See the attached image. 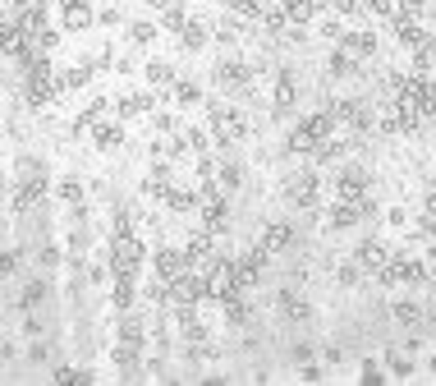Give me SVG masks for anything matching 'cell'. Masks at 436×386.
<instances>
[{"label": "cell", "instance_id": "obj_1", "mask_svg": "<svg viewBox=\"0 0 436 386\" xmlns=\"http://www.w3.org/2000/svg\"><path fill=\"white\" fill-rule=\"evenodd\" d=\"M207 115H211V129H216V143H239L243 129H248L243 110H234V106H216V101H211Z\"/></svg>", "mask_w": 436, "mask_h": 386}, {"label": "cell", "instance_id": "obj_2", "mask_svg": "<svg viewBox=\"0 0 436 386\" xmlns=\"http://www.w3.org/2000/svg\"><path fill=\"white\" fill-rule=\"evenodd\" d=\"M138 267H142V244L133 239V235H115V244H110V272L133 276Z\"/></svg>", "mask_w": 436, "mask_h": 386}, {"label": "cell", "instance_id": "obj_3", "mask_svg": "<svg viewBox=\"0 0 436 386\" xmlns=\"http://www.w3.org/2000/svg\"><path fill=\"white\" fill-rule=\"evenodd\" d=\"M382 281L386 285H418V281H427V262H418V258H391L382 267Z\"/></svg>", "mask_w": 436, "mask_h": 386}, {"label": "cell", "instance_id": "obj_4", "mask_svg": "<svg viewBox=\"0 0 436 386\" xmlns=\"http://www.w3.org/2000/svg\"><path fill=\"white\" fill-rule=\"evenodd\" d=\"M202 295H207V290H202V276H193V272H179L170 281V304L174 309H193Z\"/></svg>", "mask_w": 436, "mask_h": 386}, {"label": "cell", "instance_id": "obj_5", "mask_svg": "<svg viewBox=\"0 0 436 386\" xmlns=\"http://www.w3.org/2000/svg\"><path fill=\"white\" fill-rule=\"evenodd\" d=\"M331 115H336V124H349V129H368V124H372V110L363 106L359 97L336 101V106H331Z\"/></svg>", "mask_w": 436, "mask_h": 386}, {"label": "cell", "instance_id": "obj_6", "mask_svg": "<svg viewBox=\"0 0 436 386\" xmlns=\"http://www.w3.org/2000/svg\"><path fill=\"white\" fill-rule=\"evenodd\" d=\"M317 198H322V179H317L313 170L290 179V202H294V207H317Z\"/></svg>", "mask_w": 436, "mask_h": 386}, {"label": "cell", "instance_id": "obj_7", "mask_svg": "<svg viewBox=\"0 0 436 386\" xmlns=\"http://www.w3.org/2000/svg\"><path fill=\"white\" fill-rule=\"evenodd\" d=\"M363 193H368V175H363V170H354V165H349L345 175L336 179V198H340V202H359Z\"/></svg>", "mask_w": 436, "mask_h": 386}, {"label": "cell", "instance_id": "obj_8", "mask_svg": "<svg viewBox=\"0 0 436 386\" xmlns=\"http://www.w3.org/2000/svg\"><path fill=\"white\" fill-rule=\"evenodd\" d=\"M262 262H266V248H253V253H243L239 262H234V276H239V285L248 290V285H257V276H262Z\"/></svg>", "mask_w": 436, "mask_h": 386}, {"label": "cell", "instance_id": "obj_9", "mask_svg": "<svg viewBox=\"0 0 436 386\" xmlns=\"http://www.w3.org/2000/svg\"><path fill=\"white\" fill-rule=\"evenodd\" d=\"M202 221H207L211 230H220V225H225V193H220V188H202Z\"/></svg>", "mask_w": 436, "mask_h": 386}, {"label": "cell", "instance_id": "obj_10", "mask_svg": "<svg viewBox=\"0 0 436 386\" xmlns=\"http://www.w3.org/2000/svg\"><path fill=\"white\" fill-rule=\"evenodd\" d=\"M391 258H395V253L386 248L382 239H368V244L359 248V262H363V272H377V276H382V267L391 262Z\"/></svg>", "mask_w": 436, "mask_h": 386}, {"label": "cell", "instance_id": "obj_11", "mask_svg": "<svg viewBox=\"0 0 436 386\" xmlns=\"http://www.w3.org/2000/svg\"><path fill=\"white\" fill-rule=\"evenodd\" d=\"M179 272H188V253H179V248H161V253H156V276H161V281H174Z\"/></svg>", "mask_w": 436, "mask_h": 386}, {"label": "cell", "instance_id": "obj_12", "mask_svg": "<svg viewBox=\"0 0 436 386\" xmlns=\"http://www.w3.org/2000/svg\"><path fill=\"white\" fill-rule=\"evenodd\" d=\"M23 46H28V37H23V23H10V19H0V51H10V55H23Z\"/></svg>", "mask_w": 436, "mask_h": 386}, {"label": "cell", "instance_id": "obj_13", "mask_svg": "<svg viewBox=\"0 0 436 386\" xmlns=\"http://www.w3.org/2000/svg\"><path fill=\"white\" fill-rule=\"evenodd\" d=\"M216 78L225 83V88H243V83H253V69L243 65V60H225V65L216 69Z\"/></svg>", "mask_w": 436, "mask_h": 386}, {"label": "cell", "instance_id": "obj_14", "mask_svg": "<svg viewBox=\"0 0 436 386\" xmlns=\"http://www.w3.org/2000/svg\"><path fill=\"white\" fill-rule=\"evenodd\" d=\"M290 239H294V230H290V225H280V221L262 230V248H266V253H280V248H290Z\"/></svg>", "mask_w": 436, "mask_h": 386}, {"label": "cell", "instance_id": "obj_15", "mask_svg": "<svg viewBox=\"0 0 436 386\" xmlns=\"http://www.w3.org/2000/svg\"><path fill=\"white\" fill-rule=\"evenodd\" d=\"M340 46H345V51L354 55V60H368V55L377 51V37H372L368 28H363V33H349V37H345V42H340Z\"/></svg>", "mask_w": 436, "mask_h": 386}, {"label": "cell", "instance_id": "obj_16", "mask_svg": "<svg viewBox=\"0 0 436 386\" xmlns=\"http://www.w3.org/2000/svg\"><path fill=\"white\" fill-rule=\"evenodd\" d=\"M184 253H188V262H202V267H207L211 258H216V253H211V235H207V230H202V235H193Z\"/></svg>", "mask_w": 436, "mask_h": 386}, {"label": "cell", "instance_id": "obj_17", "mask_svg": "<svg viewBox=\"0 0 436 386\" xmlns=\"http://www.w3.org/2000/svg\"><path fill=\"white\" fill-rule=\"evenodd\" d=\"M42 188H46V179H42V175H33L28 184L19 188V198H14V207H19V211H28V207H33L37 198H42Z\"/></svg>", "mask_w": 436, "mask_h": 386}, {"label": "cell", "instance_id": "obj_18", "mask_svg": "<svg viewBox=\"0 0 436 386\" xmlns=\"http://www.w3.org/2000/svg\"><path fill=\"white\" fill-rule=\"evenodd\" d=\"M92 138H97V147H120L124 143V129H120V124L97 120V133H92Z\"/></svg>", "mask_w": 436, "mask_h": 386}, {"label": "cell", "instance_id": "obj_19", "mask_svg": "<svg viewBox=\"0 0 436 386\" xmlns=\"http://www.w3.org/2000/svg\"><path fill=\"white\" fill-rule=\"evenodd\" d=\"M87 23H92V10H87L83 0H74V5H65V28H87Z\"/></svg>", "mask_w": 436, "mask_h": 386}, {"label": "cell", "instance_id": "obj_20", "mask_svg": "<svg viewBox=\"0 0 436 386\" xmlns=\"http://www.w3.org/2000/svg\"><path fill=\"white\" fill-rule=\"evenodd\" d=\"M280 309L290 313V318H294V322H308V318H313V309H308V304H303V299H299V295H290V290H285V295H280Z\"/></svg>", "mask_w": 436, "mask_h": 386}, {"label": "cell", "instance_id": "obj_21", "mask_svg": "<svg viewBox=\"0 0 436 386\" xmlns=\"http://www.w3.org/2000/svg\"><path fill=\"white\" fill-rule=\"evenodd\" d=\"M391 313H395V322H404V327H418V322H423V309H418V304H409V299H400Z\"/></svg>", "mask_w": 436, "mask_h": 386}, {"label": "cell", "instance_id": "obj_22", "mask_svg": "<svg viewBox=\"0 0 436 386\" xmlns=\"http://www.w3.org/2000/svg\"><path fill=\"white\" fill-rule=\"evenodd\" d=\"M115 309L120 313L133 309V276H120V281H115Z\"/></svg>", "mask_w": 436, "mask_h": 386}, {"label": "cell", "instance_id": "obj_23", "mask_svg": "<svg viewBox=\"0 0 436 386\" xmlns=\"http://www.w3.org/2000/svg\"><path fill=\"white\" fill-rule=\"evenodd\" d=\"M142 110H152V97H147V92H129V97L120 101V115H142Z\"/></svg>", "mask_w": 436, "mask_h": 386}, {"label": "cell", "instance_id": "obj_24", "mask_svg": "<svg viewBox=\"0 0 436 386\" xmlns=\"http://www.w3.org/2000/svg\"><path fill=\"white\" fill-rule=\"evenodd\" d=\"M179 33H184V46H188V51H197V46L207 42V28H202V23H197V19H188L184 28H179Z\"/></svg>", "mask_w": 436, "mask_h": 386}, {"label": "cell", "instance_id": "obj_25", "mask_svg": "<svg viewBox=\"0 0 436 386\" xmlns=\"http://www.w3.org/2000/svg\"><path fill=\"white\" fill-rule=\"evenodd\" d=\"M354 69H359V60H354V55H349L345 46H340V51L331 55V74H340V78H345V74H354Z\"/></svg>", "mask_w": 436, "mask_h": 386}, {"label": "cell", "instance_id": "obj_26", "mask_svg": "<svg viewBox=\"0 0 436 386\" xmlns=\"http://www.w3.org/2000/svg\"><path fill=\"white\" fill-rule=\"evenodd\" d=\"M87 74H92V69H65V74H60V92L83 88V83H87Z\"/></svg>", "mask_w": 436, "mask_h": 386}, {"label": "cell", "instance_id": "obj_27", "mask_svg": "<svg viewBox=\"0 0 436 386\" xmlns=\"http://www.w3.org/2000/svg\"><path fill=\"white\" fill-rule=\"evenodd\" d=\"M184 23H188V14H184V5H179V0H174V5H165V28H170V33H179Z\"/></svg>", "mask_w": 436, "mask_h": 386}, {"label": "cell", "instance_id": "obj_28", "mask_svg": "<svg viewBox=\"0 0 436 386\" xmlns=\"http://www.w3.org/2000/svg\"><path fill=\"white\" fill-rule=\"evenodd\" d=\"M294 97H299V92H294V78H280V83H276V106H294Z\"/></svg>", "mask_w": 436, "mask_h": 386}, {"label": "cell", "instance_id": "obj_29", "mask_svg": "<svg viewBox=\"0 0 436 386\" xmlns=\"http://www.w3.org/2000/svg\"><path fill=\"white\" fill-rule=\"evenodd\" d=\"M197 97H202V92H197V83H188V78H184V83H174V101H179V106H193Z\"/></svg>", "mask_w": 436, "mask_h": 386}, {"label": "cell", "instance_id": "obj_30", "mask_svg": "<svg viewBox=\"0 0 436 386\" xmlns=\"http://www.w3.org/2000/svg\"><path fill=\"white\" fill-rule=\"evenodd\" d=\"M165 202H170L174 211H188V207H193L197 198H193V193H188V188H170V193H165Z\"/></svg>", "mask_w": 436, "mask_h": 386}, {"label": "cell", "instance_id": "obj_31", "mask_svg": "<svg viewBox=\"0 0 436 386\" xmlns=\"http://www.w3.org/2000/svg\"><path fill=\"white\" fill-rule=\"evenodd\" d=\"M234 14H239V19H253V23H257V19H262V5H257V0H234Z\"/></svg>", "mask_w": 436, "mask_h": 386}, {"label": "cell", "instance_id": "obj_32", "mask_svg": "<svg viewBox=\"0 0 436 386\" xmlns=\"http://www.w3.org/2000/svg\"><path fill=\"white\" fill-rule=\"evenodd\" d=\"M120 336H124V341H142V322L133 318V313H129V318L120 322Z\"/></svg>", "mask_w": 436, "mask_h": 386}, {"label": "cell", "instance_id": "obj_33", "mask_svg": "<svg viewBox=\"0 0 436 386\" xmlns=\"http://www.w3.org/2000/svg\"><path fill=\"white\" fill-rule=\"evenodd\" d=\"M147 78H152V83H170V65H165V60H152V65H147Z\"/></svg>", "mask_w": 436, "mask_h": 386}, {"label": "cell", "instance_id": "obj_34", "mask_svg": "<svg viewBox=\"0 0 436 386\" xmlns=\"http://www.w3.org/2000/svg\"><path fill=\"white\" fill-rule=\"evenodd\" d=\"M129 37H133V42H152V37H156V23H133Z\"/></svg>", "mask_w": 436, "mask_h": 386}, {"label": "cell", "instance_id": "obj_35", "mask_svg": "<svg viewBox=\"0 0 436 386\" xmlns=\"http://www.w3.org/2000/svg\"><path fill=\"white\" fill-rule=\"evenodd\" d=\"M42 295H46V285H42V281H33V285L23 290V309H33V304H42Z\"/></svg>", "mask_w": 436, "mask_h": 386}, {"label": "cell", "instance_id": "obj_36", "mask_svg": "<svg viewBox=\"0 0 436 386\" xmlns=\"http://www.w3.org/2000/svg\"><path fill=\"white\" fill-rule=\"evenodd\" d=\"M55 382L74 386V382H87V373H78V368H55Z\"/></svg>", "mask_w": 436, "mask_h": 386}, {"label": "cell", "instance_id": "obj_37", "mask_svg": "<svg viewBox=\"0 0 436 386\" xmlns=\"http://www.w3.org/2000/svg\"><path fill=\"white\" fill-rule=\"evenodd\" d=\"M184 147L202 152V147H207V133H202V129H188V133H184Z\"/></svg>", "mask_w": 436, "mask_h": 386}, {"label": "cell", "instance_id": "obj_38", "mask_svg": "<svg viewBox=\"0 0 436 386\" xmlns=\"http://www.w3.org/2000/svg\"><path fill=\"white\" fill-rule=\"evenodd\" d=\"M60 198L65 202H83V188H78L74 179H65V184H60Z\"/></svg>", "mask_w": 436, "mask_h": 386}, {"label": "cell", "instance_id": "obj_39", "mask_svg": "<svg viewBox=\"0 0 436 386\" xmlns=\"http://www.w3.org/2000/svg\"><path fill=\"white\" fill-rule=\"evenodd\" d=\"M220 184H225V188H239V165H220Z\"/></svg>", "mask_w": 436, "mask_h": 386}, {"label": "cell", "instance_id": "obj_40", "mask_svg": "<svg viewBox=\"0 0 436 386\" xmlns=\"http://www.w3.org/2000/svg\"><path fill=\"white\" fill-rule=\"evenodd\" d=\"M336 10H340V14H359L363 0H336Z\"/></svg>", "mask_w": 436, "mask_h": 386}, {"label": "cell", "instance_id": "obj_41", "mask_svg": "<svg viewBox=\"0 0 436 386\" xmlns=\"http://www.w3.org/2000/svg\"><path fill=\"white\" fill-rule=\"evenodd\" d=\"M133 230V221H129V211H120V216H115V235H129Z\"/></svg>", "mask_w": 436, "mask_h": 386}, {"label": "cell", "instance_id": "obj_42", "mask_svg": "<svg viewBox=\"0 0 436 386\" xmlns=\"http://www.w3.org/2000/svg\"><path fill=\"white\" fill-rule=\"evenodd\" d=\"M14 267H19V258H14V253H0V276H10Z\"/></svg>", "mask_w": 436, "mask_h": 386}, {"label": "cell", "instance_id": "obj_43", "mask_svg": "<svg viewBox=\"0 0 436 386\" xmlns=\"http://www.w3.org/2000/svg\"><path fill=\"white\" fill-rule=\"evenodd\" d=\"M427 211H436V184L427 188Z\"/></svg>", "mask_w": 436, "mask_h": 386}, {"label": "cell", "instance_id": "obj_44", "mask_svg": "<svg viewBox=\"0 0 436 386\" xmlns=\"http://www.w3.org/2000/svg\"><path fill=\"white\" fill-rule=\"evenodd\" d=\"M152 5H174V0H152Z\"/></svg>", "mask_w": 436, "mask_h": 386}]
</instances>
